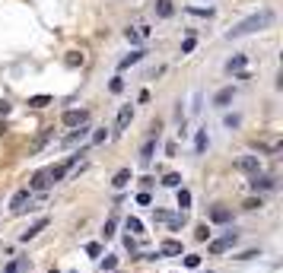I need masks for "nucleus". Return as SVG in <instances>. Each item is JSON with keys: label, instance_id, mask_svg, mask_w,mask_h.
<instances>
[{"label": "nucleus", "instance_id": "obj_3", "mask_svg": "<svg viewBox=\"0 0 283 273\" xmlns=\"http://www.w3.org/2000/svg\"><path fill=\"white\" fill-rule=\"evenodd\" d=\"M239 242V232H233V229H229L226 235H220V238H213V242L207 245V251L210 254H226L229 248H233V245Z\"/></svg>", "mask_w": 283, "mask_h": 273}, {"label": "nucleus", "instance_id": "obj_32", "mask_svg": "<svg viewBox=\"0 0 283 273\" xmlns=\"http://www.w3.org/2000/svg\"><path fill=\"white\" fill-rule=\"evenodd\" d=\"M191 51H194V35H188L182 41V54H191Z\"/></svg>", "mask_w": 283, "mask_h": 273}, {"label": "nucleus", "instance_id": "obj_1", "mask_svg": "<svg viewBox=\"0 0 283 273\" xmlns=\"http://www.w3.org/2000/svg\"><path fill=\"white\" fill-rule=\"evenodd\" d=\"M271 22H274V10L252 13V16H245L242 22H236L233 29L226 32V38H229V41H233V38H245V35H252V32H261V29H268Z\"/></svg>", "mask_w": 283, "mask_h": 273}, {"label": "nucleus", "instance_id": "obj_14", "mask_svg": "<svg viewBox=\"0 0 283 273\" xmlns=\"http://www.w3.org/2000/svg\"><path fill=\"white\" fill-rule=\"evenodd\" d=\"M172 13H175L172 0H156V16L159 19H172Z\"/></svg>", "mask_w": 283, "mask_h": 273}, {"label": "nucleus", "instance_id": "obj_26", "mask_svg": "<svg viewBox=\"0 0 283 273\" xmlns=\"http://www.w3.org/2000/svg\"><path fill=\"white\" fill-rule=\"evenodd\" d=\"M108 140V127H99L96 134H92V146H99V143H105Z\"/></svg>", "mask_w": 283, "mask_h": 273}, {"label": "nucleus", "instance_id": "obj_38", "mask_svg": "<svg viewBox=\"0 0 283 273\" xmlns=\"http://www.w3.org/2000/svg\"><path fill=\"white\" fill-rule=\"evenodd\" d=\"M137 203H143V207H147V203H150V194L140 191V194H137Z\"/></svg>", "mask_w": 283, "mask_h": 273}, {"label": "nucleus", "instance_id": "obj_23", "mask_svg": "<svg viewBox=\"0 0 283 273\" xmlns=\"http://www.w3.org/2000/svg\"><path fill=\"white\" fill-rule=\"evenodd\" d=\"M194 149H197V152L207 149V131H197V136H194Z\"/></svg>", "mask_w": 283, "mask_h": 273}, {"label": "nucleus", "instance_id": "obj_27", "mask_svg": "<svg viewBox=\"0 0 283 273\" xmlns=\"http://www.w3.org/2000/svg\"><path fill=\"white\" fill-rule=\"evenodd\" d=\"M194 238H197V242H207V238H210V226L201 223V226H197V232H194Z\"/></svg>", "mask_w": 283, "mask_h": 273}, {"label": "nucleus", "instance_id": "obj_12", "mask_svg": "<svg viewBox=\"0 0 283 273\" xmlns=\"http://www.w3.org/2000/svg\"><path fill=\"white\" fill-rule=\"evenodd\" d=\"M48 184H51L48 172H35V175H32V181H29V191H45Z\"/></svg>", "mask_w": 283, "mask_h": 273}, {"label": "nucleus", "instance_id": "obj_25", "mask_svg": "<svg viewBox=\"0 0 283 273\" xmlns=\"http://www.w3.org/2000/svg\"><path fill=\"white\" fill-rule=\"evenodd\" d=\"M86 131H89V127H86V124H80V131H76V134H70V136H67V140H64V143H67V146H70V143H76V140H83V136H86Z\"/></svg>", "mask_w": 283, "mask_h": 273}, {"label": "nucleus", "instance_id": "obj_40", "mask_svg": "<svg viewBox=\"0 0 283 273\" xmlns=\"http://www.w3.org/2000/svg\"><path fill=\"white\" fill-rule=\"evenodd\" d=\"M51 273H57V270H51Z\"/></svg>", "mask_w": 283, "mask_h": 273}, {"label": "nucleus", "instance_id": "obj_20", "mask_svg": "<svg viewBox=\"0 0 283 273\" xmlns=\"http://www.w3.org/2000/svg\"><path fill=\"white\" fill-rule=\"evenodd\" d=\"M178 207H182V213L191 207V191H185V187H178Z\"/></svg>", "mask_w": 283, "mask_h": 273}, {"label": "nucleus", "instance_id": "obj_17", "mask_svg": "<svg viewBox=\"0 0 283 273\" xmlns=\"http://www.w3.org/2000/svg\"><path fill=\"white\" fill-rule=\"evenodd\" d=\"M25 267H29V261H25V258H16V261H10V264L3 267V273H25Z\"/></svg>", "mask_w": 283, "mask_h": 273}, {"label": "nucleus", "instance_id": "obj_29", "mask_svg": "<svg viewBox=\"0 0 283 273\" xmlns=\"http://www.w3.org/2000/svg\"><path fill=\"white\" fill-rule=\"evenodd\" d=\"M242 207H245V210H261V207H264V200H261V197H248Z\"/></svg>", "mask_w": 283, "mask_h": 273}, {"label": "nucleus", "instance_id": "obj_9", "mask_svg": "<svg viewBox=\"0 0 283 273\" xmlns=\"http://www.w3.org/2000/svg\"><path fill=\"white\" fill-rule=\"evenodd\" d=\"M233 99H236V86H223L217 96H213V108H226Z\"/></svg>", "mask_w": 283, "mask_h": 273}, {"label": "nucleus", "instance_id": "obj_35", "mask_svg": "<svg viewBox=\"0 0 283 273\" xmlns=\"http://www.w3.org/2000/svg\"><path fill=\"white\" fill-rule=\"evenodd\" d=\"M102 232H105V238H111V235H115V216H111L108 223H105V229H102Z\"/></svg>", "mask_w": 283, "mask_h": 273}, {"label": "nucleus", "instance_id": "obj_2", "mask_svg": "<svg viewBox=\"0 0 283 273\" xmlns=\"http://www.w3.org/2000/svg\"><path fill=\"white\" fill-rule=\"evenodd\" d=\"M80 156H83V149H80V152H73V156H67L64 162H57L54 168H48V178H51V181H64L67 172H70V168L76 165V159H80Z\"/></svg>", "mask_w": 283, "mask_h": 273}, {"label": "nucleus", "instance_id": "obj_15", "mask_svg": "<svg viewBox=\"0 0 283 273\" xmlns=\"http://www.w3.org/2000/svg\"><path fill=\"white\" fill-rule=\"evenodd\" d=\"M233 219V213H229L226 207H213L210 210V223H229Z\"/></svg>", "mask_w": 283, "mask_h": 273}, {"label": "nucleus", "instance_id": "obj_4", "mask_svg": "<svg viewBox=\"0 0 283 273\" xmlns=\"http://www.w3.org/2000/svg\"><path fill=\"white\" fill-rule=\"evenodd\" d=\"M236 168H239V172H245V175H258L261 172V159L258 156H239Z\"/></svg>", "mask_w": 283, "mask_h": 273}, {"label": "nucleus", "instance_id": "obj_6", "mask_svg": "<svg viewBox=\"0 0 283 273\" xmlns=\"http://www.w3.org/2000/svg\"><path fill=\"white\" fill-rule=\"evenodd\" d=\"M29 200H32V191H29V187L16 191V194H13V203H10V213H16V216L25 213V203H29Z\"/></svg>", "mask_w": 283, "mask_h": 273}, {"label": "nucleus", "instance_id": "obj_16", "mask_svg": "<svg viewBox=\"0 0 283 273\" xmlns=\"http://www.w3.org/2000/svg\"><path fill=\"white\" fill-rule=\"evenodd\" d=\"M127 181H131V168H121V172L111 178V187H118V191H121V187H127Z\"/></svg>", "mask_w": 283, "mask_h": 273}, {"label": "nucleus", "instance_id": "obj_37", "mask_svg": "<svg viewBox=\"0 0 283 273\" xmlns=\"http://www.w3.org/2000/svg\"><path fill=\"white\" fill-rule=\"evenodd\" d=\"M239 124H242V118H239V115H226V127H239Z\"/></svg>", "mask_w": 283, "mask_h": 273}, {"label": "nucleus", "instance_id": "obj_33", "mask_svg": "<svg viewBox=\"0 0 283 273\" xmlns=\"http://www.w3.org/2000/svg\"><path fill=\"white\" fill-rule=\"evenodd\" d=\"M86 254H92V258H99V254H102V245H99V242H89V245H86Z\"/></svg>", "mask_w": 283, "mask_h": 273}, {"label": "nucleus", "instance_id": "obj_28", "mask_svg": "<svg viewBox=\"0 0 283 273\" xmlns=\"http://www.w3.org/2000/svg\"><path fill=\"white\" fill-rule=\"evenodd\" d=\"M162 184H166V187H178V184H182V175H175V172H169L166 178H162Z\"/></svg>", "mask_w": 283, "mask_h": 273}, {"label": "nucleus", "instance_id": "obj_5", "mask_svg": "<svg viewBox=\"0 0 283 273\" xmlns=\"http://www.w3.org/2000/svg\"><path fill=\"white\" fill-rule=\"evenodd\" d=\"M86 118H89V112H83V108L76 112V108H70V112L61 115V124L64 127H80V124H86Z\"/></svg>", "mask_w": 283, "mask_h": 273}, {"label": "nucleus", "instance_id": "obj_10", "mask_svg": "<svg viewBox=\"0 0 283 273\" xmlns=\"http://www.w3.org/2000/svg\"><path fill=\"white\" fill-rule=\"evenodd\" d=\"M182 242H175V238H166V242L159 245V254H169V258H175V254H182Z\"/></svg>", "mask_w": 283, "mask_h": 273}, {"label": "nucleus", "instance_id": "obj_21", "mask_svg": "<svg viewBox=\"0 0 283 273\" xmlns=\"http://www.w3.org/2000/svg\"><path fill=\"white\" fill-rule=\"evenodd\" d=\"M127 232H131V235H143V223L137 216H131V219H127Z\"/></svg>", "mask_w": 283, "mask_h": 273}, {"label": "nucleus", "instance_id": "obj_18", "mask_svg": "<svg viewBox=\"0 0 283 273\" xmlns=\"http://www.w3.org/2000/svg\"><path fill=\"white\" fill-rule=\"evenodd\" d=\"M245 61H248L245 54H236V57H229V61H226V70H229V73H239V70L245 67Z\"/></svg>", "mask_w": 283, "mask_h": 273}, {"label": "nucleus", "instance_id": "obj_7", "mask_svg": "<svg viewBox=\"0 0 283 273\" xmlns=\"http://www.w3.org/2000/svg\"><path fill=\"white\" fill-rule=\"evenodd\" d=\"M134 121V108L131 105H121V112H118V118H115V134H121V131H127V124Z\"/></svg>", "mask_w": 283, "mask_h": 273}, {"label": "nucleus", "instance_id": "obj_11", "mask_svg": "<svg viewBox=\"0 0 283 273\" xmlns=\"http://www.w3.org/2000/svg\"><path fill=\"white\" fill-rule=\"evenodd\" d=\"M274 187V178H268V175H252V191H271Z\"/></svg>", "mask_w": 283, "mask_h": 273}, {"label": "nucleus", "instance_id": "obj_13", "mask_svg": "<svg viewBox=\"0 0 283 273\" xmlns=\"http://www.w3.org/2000/svg\"><path fill=\"white\" fill-rule=\"evenodd\" d=\"M143 54H147V51H131L127 57H121V61H118V70H127V67L140 64V61H143Z\"/></svg>", "mask_w": 283, "mask_h": 273}, {"label": "nucleus", "instance_id": "obj_36", "mask_svg": "<svg viewBox=\"0 0 283 273\" xmlns=\"http://www.w3.org/2000/svg\"><path fill=\"white\" fill-rule=\"evenodd\" d=\"M124 38H127V41H131V45H137V41H140V35H137V32H134V29H124Z\"/></svg>", "mask_w": 283, "mask_h": 273}, {"label": "nucleus", "instance_id": "obj_34", "mask_svg": "<svg viewBox=\"0 0 283 273\" xmlns=\"http://www.w3.org/2000/svg\"><path fill=\"white\" fill-rule=\"evenodd\" d=\"M108 89H111V92H121V89H124V80H121V76H115V80L108 83Z\"/></svg>", "mask_w": 283, "mask_h": 273}, {"label": "nucleus", "instance_id": "obj_24", "mask_svg": "<svg viewBox=\"0 0 283 273\" xmlns=\"http://www.w3.org/2000/svg\"><path fill=\"white\" fill-rule=\"evenodd\" d=\"M115 267H118V258L105 254V258H102V270H105V273H115Z\"/></svg>", "mask_w": 283, "mask_h": 273}, {"label": "nucleus", "instance_id": "obj_19", "mask_svg": "<svg viewBox=\"0 0 283 273\" xmlns=\"http://www.w3.org/2000/svg\"><path fill=\"white\" fill-rule=\"evenodd\" d=\"M185 13H191V16H204V19H210V16H213V6H185Z\"/></svg>", "mask_w": 283, "mask_h": 273}, {"label": "nucleus", "instance_id": "obj_8", "mask_svg": "<svg viewBox=\"0 0 283 273\" xmlns=\"http://www.w3.org/2000/svg\"><path fill=\"white\" fill-rule=\"evenodd\" d=\"M45 226H48V216H38L35 223H32L29 229H25V232L19 235V242H32V238H35L38 232H45Z\"/></svg>", "mask_w": 283, "mask_h": 273}, {"label": "nucleus", "instance_id": "obj_39", "mask_svg": "<svg viewBox=\"0 0 283 273\" xmlns=\"http://www.w3.org/2000/svg\"><path fill=\"white\" fill-rule=\"evenodd\" d=\"M0 115H10V102L6 99H0Z\"/></svg>", "mask_w": 283, "mask_h": 273}, {"label": "nucleus", "instance_id": "obj_30", "mask_svg": "<svg viewBox=\"0 0 283 273\" xmlns=\"http://www.w3.org/2000/svg\"><path fill=\"white\" fill-rule=\"evenodd\" d=\"M185 267H188V270H197V267H201V258H197V254H188V258H185Z\"/></svg>", "mask_w": 283, "mask_h": 273}, {"label": "nucleus", "instance_id": "obj_31", "mask_svg": "<svg viewBox=\"0 0 283 273\" xmlns=\"http://www.w3.org/2000/svg\"><path fill=\"white\" fill-rule=\"evenodd\" d=\"M80 64H83V54L70 51V54H67V67H80Z\"/></svg>", "mask_w": 283, "mask_h": 273}, {"label": "nucleus", "instance_id": "obj_22", "mask_svg": "<svg viewBox=\"0 0 283 273\" xmlns=\"http://www.w3.org/2000/svg\"><path fill=\"white\" fill-rule=\"evenodd\" d=\"M25 105H32V108H45V105H51V96H32Z\"/></svg>", "mask_w": 283, "mask_h": 273}]
</instances>
